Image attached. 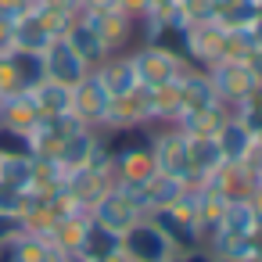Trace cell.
Returning <instances> with one entry per match:
<instances>
[{
  "instance_id": "cell-39",
  "label": "cell",
  "mask_w": 262,
  "mask_h": 262,
  "mask_svg": "<svg viewBox=\"0 0 262 262\" xmlns=\"http://www.w3.org/2000/svg\"><path fill=\"white\" fill-rule=\"evenodd\" d=\"M248 36H251V47H262V11H258L255 22L248 26Z\"/></svg>"
},
{
  "instance_id": "cell-35",
  "label": "cell",
  "mask_w": 262,
  "mask_h": 262,
  "mask_svg": "<svg viewBox=\"0 0 262 262\" xmlns=\"http://www.w3.org/2000/svg\"><path fill=\"white\" fill-rule=\"evenodd\" d=\"M147 4H151L147 11H155V15H165V18H169V15L180 8V0H147Z\"/></svg>"
},
{
  "instance_id": "cell-40",
  "label": "cell",
  "mask_w": 262,
  "mask_h": 262,
  "mask_svg": "<svg viewBox=\"0 0 262 262\" xmlns=\"http://www.w3.org/2000/svg\"><path fill=\"white\" fill-rule=\"evenodd\" d=\"M0 104H4V97H0Z\"/></svg>"
},
{
  "instance_id": "cell-25",
  "label": "cell",
  "mask_w": 262,
  "mask_h": 262,
  "mask_svg": "<svg viewBox=\"0 0 262 262\" xmlns=\"http://www.w3.org/2000/svg\"><path fill=\"white\" fill-rule=\"evenodd\" d=\"M122 248V237L119 233H112V230H104V226H97L94 219H90V230H86V237H83V248H79V262H101V258H108V255H115Z\"/></svg>"
},
{
  "instance_id": "cell-1",
  "label": "cell",
  "mask_w": 262,
  "mask_h": 262,
  "mask_svg": "<svg viewBox=\"0 0 262 262\" xmlns=\"http://www.w3.org/2000/svg\"><path fill=\"white\" fill-rule=\"evenodd\" d=\"M133 58V69H137V79L140 86H165V83H180V76L190 69L187 58L172 47H162V43H137L129 51Z\"/></svg>"
},
{
  "instance_id": "cell-10",
  "label": "cell",
  "mask_w": 262,
  "mask_h": 262,
  "mask_svg": "<svg viewBox=\"0 0 262 262\" xmlns=\"http://www.w3.org/2000/svg\"><path fill=\"white\" fill-rule=\"evenodd\" d=\"M133 126H151V115H147V86H137L122 97H112L108 112H104V122H101V133H115V129H133Z\"/></svg>"
},
{
  "instance_id": "cell-8",
  "label": "cell",
  "mask_w": 262,
  "mask_h": 262,
  "mask_svg": "<svg viewBox=\"0 0 262 262\" xmlns=\"http://www.w3.org/2000/svg\"><path fill=\"white\" fill-rule=\"evenodd\" d=\"M90 219H94L97 226H104V230H112V233H119V237H122L133 223H140V219H144V212H140V208H137V205H133V201H129L115 183H112V187L101 194V201L90 208Z\"/></svg>"
},
{
  "instance_id": "cell-5",
  "label": "cell",
  "mask_w": 262,
  "mask_h": 262,
  "mask_svg": "<svg viewBox=\"0 0 262 262\" xmlns=\"http://www.w3.org/2000/svg\"><path fill=\"white\" fill-rule=\"evenodd\" d=\"M208 79H212L219 101H223L230 112H237V108L255 94V86H258V79L251 76L248 61H219V65L208 69Z\"/></svg>"
},
{
  "instance_id": "cell-33",
  "label": "cell",
  "mask_w": 262,
  "mask_h": 262,
  "mask_svg": "<svg viewBox=\"0 0 262 262\" xmlns=\"http://www.w3.org/2000/svg\"><path fill=\"white\" fill-rule=\"evenodd\" d=\"M15 40H11V18H0V54H11Z\"/></svg>"
},
{
  "instance_id": "cell-32",
  "label": "cell",
  "mask_w": 262,
  "mask_h": 262,
  "mask_svg": "<svg viewBox=\"0 0 262 262\" xmlns=\"http://www.w3.org/2000/svg\"><path fill=\"white\" fill-rule=\"evenodd\" d=\"M147 8H151L147 0H119V11H122V15H129L133 22H137V18H144V15H147Z\"/></svg>"
},
{
  "instance_id": "cell-16",
  "label": "cell",
  "mask_w": 262,
  "mask_h": 262,
  "mask_svg": "<svg viewBox=\"0 0 262 262\" xmlns=\"http://www.w3.org/2000/svg\"><path fill=\"white\" fill-rule=\"evenodd\" d=\"M208 187H212L223 201H248L251 190L258 187V176L248 172L241 162H223V165L215 169V176L208 180Z\"/></svg>"
},
{
  "instance_id": "cell-26",
  "label": "cell",
  "mask_w": 262,
  "mask_h": 262,
  "mask_svg": "<svg viewBox=\"0 0 262 262\" xmlns=\"http://www.w3.org/2000/svg\"><path fill=\"white\" fill-rule=\"evenodd\" d=\"M255 15H258V4H255V0H219L212 22L223 26V29H248V26L255 22Z\"/></svg>"
},
{
  "instance_id": "cell-7",
  "label": "cell",
  "mask_w": 262,
  "mask_h": 262,
  "mask_svg": "<svg viewBox=\"0 0 262 262\" xmlns=\"http://www.w3.org/2000/svg\"><path fill=\"white\" fill-rule=\"evenodd\" d=\"M43 58V76L61 83V86H79L86 76H90V65L72 51V43L61 36V40H51V47L40 54Z\"/></svg>"
},
{
  "instance_id": "cell-42",
  "label": "cell",
  "mask_w": 262,
  "mask_h": 262,
  "mask_svg": "<svg viewBox=\"0 0 262 262\" xmlns=\"http://www.w3.org/2000/svg\"><path fill=\"white\" fill-rule=\"evenodd\" d=\"M258 183H262V180H258Z\"/></svg>"
},
{
  "instance_id": "cell-3",
  "label": "cell",
  "mask_w": 262,
  "mask_h": 262,
  "mask_svg": "<svg viewBox=\"0 0 262 262\" xmlns=\"http://www.w3.org/2000/svg\"><path fill=\"white\" fill-rule=\"evenodd\" d=\"M151 158L158 172H169L190 183V158H187V133L176 126H151Z\"/></svg>"
},
{
  "instance_id": "cell-41",
  "label": "cell",
  "mask_w": 262,
  "mask_h": 262,
  "mask_svg": "<svg viewBox=\"0 0 262 262\" xmlns=\"http://www.w3.org/2000/svg\"><path fill=\"white\" fill-rule=\"evenodd\" d=\"M255 4H258V0H255Z\"/></svg>"
},
{
  "instance_id": "cell-11",
  "label": "cell",
  "mask_w": 262,
  "mask_h": 262,
  "mask_svg": "<svg viewBox=\"0 0 262 262\" xmlns=\"http://www.w3.org/2000/svg\"><path fill=\"white\" fill-rule=\"evenodd\" d=\"M108 104H112V94L104 90V83H101V79L94 76V69H90V76H86L79 86H72V115H76L83 126L101 129Z\"/></svg>"
},
{
  "instance_id": "cell-34",
  "label": "cell",
  "mask_w": 262,
  "mask_h": 262,
  "mask_svg": "<svg viewBox=\"0 0 262 262\" xmlns=\"http://www.w3.org/2000/svg\"><path fill=\"white\" fill-rule=\"evenodd\" d=\"M172 262H212V255L205 248H198V251H176Z\"/></svg>"
},
{
  "instance_id": "cell-29",
  "label": "cell",
  "mask_w": 262,
  "mask_h": 262,
  "mask_svg": "<svg viewBox=\"0 0 262 262\" xmlns=\"http://www.w3.org/2000/svg\"><path fill=\"white\" fill-rule=\"evenodd\" d=\"M215 4L219 0H180V18L187 26H201V22H212L215 18Z\"/></svg>"
},
{
  "instance_id": "cell-2",
  "label": "cell",
  "mask_w": 262,
  "mask_h": 262,
  "mask_svg": "<svg viewBox=\"0 0 262 262\" xmlns=\"http://www.w3.org/2000/svg\"><path fill=\"white\" fill-rule=\"evenodd\" d=\"M180 54L187 58V65L194 69H212L219 61H226V29L215 22H201V26H187L180 33Z\"/></svg>"
},
{
  "instance_id": "cell-15",
  "label": "cell",
  "mask_w": 262,
  "mask_h": 262,
  "mask_svg": "<svg viewBox=\"0 0 262 262\" xmlns=\"http://www.w3.org/2000/svg\"><path fill=\"white\" fill-rule=\"evenodd\" d=\"M180 104H183V112H212V108L223 104L205 69H194L190 65L180 76Z\"/></svg>"
},
{
  "instance_id": "cell-24",
  "label": "cell",
  "mask_w": 262,
  "mask_h": 262,
  "mask_svg": "<svg viewBox=\"0 0 262 262\" xmlns=\"http://www.w3.org/2000/svg\"><path fill=\"white\" fill-rule=\"evenodd\" d=\"M29 94H33L40 115H69V112H72V86H61V83H54V79H43V83H36Z\"/></svg>"
},
{
  "instance_id": "cell-21",
  "label": "cell",
  "mask_w": 262,
  "mask_h": 262,
  "mask_svg": "<svg viewBox=\"0 0 262 262\" xmlns=\"http://www.w3.org/2000/svg\"><path fill=\"white\" fill-rule=\"evenodd\" d=\"M215 233H223V237H258V219H255L251 205L248 201H226Z\"/></svg>"
},
{
  "instance_id": "cell-37",
  "label": "cell",
  "mask_w": 262,
  "mask_h": 262,
  "mask_svg": "<svg viewBox=\"0 0 262 262\" xmlns=\"http://www.w3.org/2000/svg\"><path fill=\"white\" fill-rule=\"evenodd\" d=\"M244 61H248V69H251V76H255V79L262 83V47H255V51H251V54H248Z\"/></svg>"
},
{
  "instance_id": "cell-28",
  "label": "cell",
  "mask_w": 262,
  "mask_h": 262,
  "mask_svg": "<svg viewBox=\"0 0 262 262\" xmlns=\"http://www.w3.org/2000/svg\"><path fill=\"white\" fill-rule=\"evenodd\" d=\"M15 94H26V79L11 51V54H0V97H15Z\"/></svg>"
},
{
  "instance_id": "cell-13",
  "label": "cell",
  "mask_w": 262,
  "mask_h": 262,
  "mask_svg": "<svg viewBox=\"0 0 262 262\" xmlns=\"http://www.w3.org/2000/svg\"><path fill=\"white\" fill-rule=\"evenodd\" d=\"M94 76L104 83V90H108L112 97H122V94H129V90L140 86L129 51H126V54H104V58L94 65Z\"/></svg>"
},
{
  "instance_id": "cell-9",
  "label": "cell",
  "mask_w": 262,
  "mask_h": 262,
  "mask_svg": "<svg viewBox=\"0 0 262 262\" xmlns=\"http://www.w3.org/2000/svg\"><path fill=\"white\" fill-rule=\"evenodd\" d=\"M108 187H112V172H104V169H90V165H79V169H69V172H65L61 194H65L76 208L90 212V208L101 201V194H104Z\"/></svg>"
},
{
  "instance_id": "cell-6",
  "label": "cell",
  "mask_w": 262,
  "mask_h": 262,
  "mask_svg": "<svg viewBox=\"0 0 262 262\" xmlns=\"http://www.w3.org/2000/svg\"><path fill=\"white\" fill-rule=\"evenodd\" d=\"M90 29L101 36L108 54H126L137 47V22L122 11H83Z\"/></svg>"
},
{
  "instance_id": "cell-22",
  "label": "cell",
  "mask_w": 262,
  "mask_h": 262,
  "mask_svg": "<svg viewBox=\"0 0 262 262\" xmlns=\"http://www.w3.org/2000/svg\"><path fill=\"white\" fill-rule=\"evenodd\" d=\"M97 140H101V129H79V133H72L65 144H61V151L54 155L65 169H79V165H90V158H94V147H97Z\"/></svg>"
},
{
  "instance_id": "cell-27",
  "label": "cell",
  "mask_w": 262,
  "mask_h": 262,
  "mask_svg": "<svg viewBox=\"0 0 262 262\" xmlns=\"http://www.w3.org/2000/svg\"><path fill=\"white\" fill-rule=\"evenodd\" d=\"M36 15H40V22L47 26V33H51L54 40H61V36L72 29V22L79 18V15H72V11H65V8H58V4H51V0H43V4L36 8Z\"/></svg>"
},
{
  "instance_id": "cell-20",
  "label": "cell",
  "mask_w": 262,
  "mask_h": 262,
  "mask_svg": "<svg viewBox=\"0 0 262 262\" xmlns=\"http://www.w3.org/2000/svg\"><path fill=\"white\" fill-rule=\"evenodd\" d=\"M183 190H187V183L183 180H176V176H169V172H151L147 176V183H144V201H147V215L151 212H158V208H169V205H176L180 198H183Z\"/></svg>"
},
{
  "instance_id": "cell-4",
  "label": "cell",
  "mask_w": 262,
  "mask_h": 262,
  "mask_svg": "<svg viewBox=\"0 0 262 262\" xmlns=\"http://www.w3.org/2000/svg\"><path fill=\"white\" fill-rule=\"evenodd\" d=\"M122 251H126L129 262H172L176 244L144 215L140 223H133V226L122 233Z\"/></svg>"
},
{
  "instance_id": "cell-14",
  "label": "cell",
  "mask_w": 262,
  "mask_h": 262,
  "mask_svg": "<svg viewBox=\"0 0 262 262\" xmlns=\"http://www.w3.org/2000/svg\"><path fill=\"white\" fill-rule=\"evenodd\" d=\"M255 137H258V129L244 115H237V112H230L223 119V126L215 129V144H219V151H223L226 162H241L248 155V147L255 144Z\"/></svg>"
},
{
  "instance_id": "cell-12",
  "label": "cell",
  "mask_w": 262,
  "mask_h": 262,
  "mask_svg": "<svg viewBox=\"0 0 262 262\" xmlns=\"http://www.w3.org/2000/svg\"><path fill=\"white\" fill-rule=\"evenodd\" d=\"M155 172L151 144H133L112 151V183H144Z\"/></svg>"
},
{
  "instance_id": "cell-23",
  "label": "cell",
  "mask_w": 262,
  "mask_h": 262,
  "mask_svg": "<svg viewBox=\"0 0 262 262\" xmlns=\"http://www.w3.org/2000/svg\"><path fill=\"white\" fill-rule=\"evenodd\" d=\"M65 40L72 43V51H76V54H79V58H83V61L90 65V69H94V65H97V61H101V58L108 54V51H104V43H101V36H97V33L90 29V22H86L83 15H79V18L72 22V29L65 33Z\"/></svg>"
},
{
  "instance_id": "cell-36",
  "label": "cell",
  "mask_w": 262,
  "mask_h": 262,
  "mask_svg": "<svg viewBox=\"0 0 262 262\" xmlns=\"http://www.w3.org/2000/svg\"><path fill=\"white\" fill-rule=\"evenodd\" d=\"M83 11H119V0H83Z\"/></svg>"
},
{
  "instance_id": "cell-31",
  "label": "cell",
  "mask_w": 262,
  "mask_h": 262,
  "mask_svg": "<svg viewBox=\"0 0 262 262\" xmlns=\"http://www.w3.org/2000/svg\"><path fill=\"white\" fill-rule=\"evenodd\" d=\"M22 233V219L18 215H4V212H0V248H4L8 241H15Z\"/></svg>"
},
{
  "instance_id": "cell-30",
  "label": "cell",
  "mask_w": 262,
  "mask_h": 262,
  "mask_svg": "<svg viewBox=\"0 0 262 262\" xmlns=\"http://www.w3.org/2000/svg\"><path fill=\"white\" fill-rule=\"evenodd\" d=\"M241 165H244V169H248V172H255V176H258V180H262V133H258V137H255V144H251V147H248V155H244V158H241Z\"/></svg>"
},
{
  "instance_id": "cell-18",
  "label": "cell",
  "mask_w": 262,
  "mask_h": 262,
  "mask_svg": "<svg viewBox=\"0 0 262 262\" xmlns=\"http://www.w3.org/2000/svg\"><path fill=\"white\" fill-rule=\"evenodd\" d=\"M11 40H15V51H26V54H43L47 47H51V33H47V26L40 22V15L36 11H26V15H18L15 22H11Z\"/></svg>"
},
{
  "instance_id": "cell-38",
  "label": "cell",
  "mask_w": 262,
  "mask_h": 262,
  "mask_svg": "<svg viewBox=\"0 0 262 262\" xmlns=\"http://www.w3.org/2000/svg\"><path fill=\"white\" fill-rule=\"evenodd\" d=\"M248 205H251V212H255V219H258V230H262V183H258V187L251 190Z\"/></svg>"
},
{
  "instance_id": "cell-19",
  "label": "cell",
  "mask_w": 262,
  "mask_h": 262,
  "mask_svg": "<svg viewBox=\"0 0 262 262\" xmlns=\"http://www.w3.org/2000/svg\"><path fill=\"white\" fill-rule=\"evenodd\" d=\"M40 119V108L33 101V94H15V97H4V104H0V126L4 129H15V133H29Z\"/></svg>"
},
{
  "instance_id": "cell-17",
  "label": "cell",
  "mask_w": 262,
  "mask_h": 262,
  "mask_svg": "<svg viewBox=\"0 0 262 262\" xmlns=\"http://www.w3.org/2000/svg\"><path fill=\"white\" fill-rule=\"evenodd\" d=\"M187 158H190V183L187 187H201L215 176V169L226 162L215 137H187Z\"/></svg>"
}]
</instances>
